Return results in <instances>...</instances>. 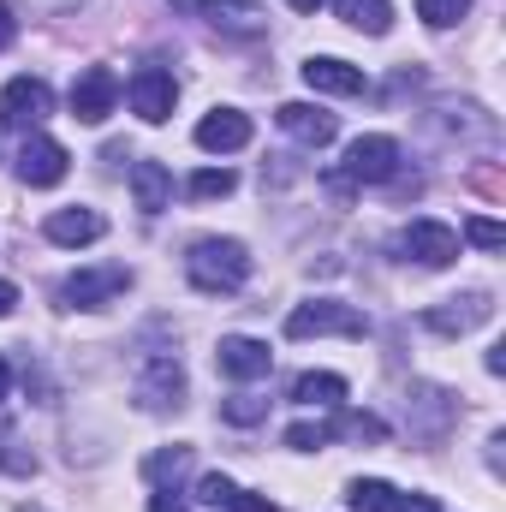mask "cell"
<instances>
[{"label": "cell", "mask_w": 506, "mask_h": 512, "mask_svg": "<svg viewBox=\"0 0 506 512\" xmlns=\"http://www.w3.org/2000/svg\"><path fill=\"white\" fill-rule=\"evenodd\" d=\"M185 274H191L197 292L227 298V292H239V286L251 280V251H245L239 239H197L191 256H185Z\"/></svg>", "instance_id": "obj_1"}, {"label": "cell", "mask_w": 506, "mask_h": 512, "mask_svg": "<svg viewBox=\"0 0 506 512\" xmlns=\"http://www.w3.org/2000/svg\"><path fill=\"white\" fill-rule=\"evenodd\" d=\"M310 334H346V340H364V334H370V316L352 310V304L316 298V304H298V310L286 316V340H310Z\"/></svg>", "instance_id": "obj_2"}, {"label": "cell", "mask_w": 506, "mask_h": 512, "mask_svg": "<svg viewBox=\"0 0 506 512\" xmlns=\"http://www.w3.org/2000/svg\"><path fill=\"white\" fill-rule=\"evenodd\" d=\"M48 114H54V90L42 78H12L0 90V126L6 131H36Z\"/></svg>", "instance_id": "obj_3"}, {"label": "cell", "mask_w": 506, "mask_h": 512, "mask_svg": "<svg viewBox=\"0 0 506 512\" xmlns=\"http://www.w3.org/2000/svg\"><path fill=\"white\" fill-rule=\"evenodd\" d=\"M131 96V114L143 120V126H161L167 114H173V102H179V84H173V72L167 66H137L126 84Z\"/></svg>", "instance_id": "obj_4"}, {"label": "cell", "mask_w": 506, "mask_h": 512, "mask_svg": "<svg viewBox=\"0 0 506 512\" xmlns=\"http://www.w3.org/2000/svg\"><path fill=\"white\" fill-rule=\"evenodd\" d=\"M126 286H131V268L108 262V268H78V274H66L60 298H66L72 310H102V304H114Z\"/></svg>", "instance_id": "obj_5"}, {"label": "cell", "mask_w": 506, "mask_h": 512, "mask_svg": "<svg viewBox=\"0 0 506 512\" xmlns=\"http://www.w3.org/2000/svg\"><path fill=\"white\" fill-rule=\"evenodd\" d=\"M393 173H399V143H393V137L370 131V137H358V143L346 149V179H352V185H387Z\"/></svg>", "instance_id": "obj_6"}, {"label": "cell", "mask_w": 506, "mask_h": 512, "mask_svg": "<svg viewBox=\"0 0 506 512\" xmlns=\"http://www.w3.org/2000/svg\"><path fill=\"white\" fill-rule=\"evenodd\" d=\"M114 102H120V78H114L108 66H90V72H78V84H72V120H84V126H102V120L114 114Z\"/></svg>", "instance_id": "obj_7"}, {"label": "cell", "mask_w": 506, "mask_h": 512, "mask_svg": "<svg viewBox=\"0 0 506 512\" xmlns=\"http://www.w3.org/2000/svg\"><path fill=\"white\" fill-rule=\"evenodd\" d=\"M66 167H72L66 143H54V137H42V131L24 137V149H18V179H24V185H36V191H42V185H60Z\"/></svg>", "instance_id": "obj_8"}, {"label": "cell", "mask_w": 506, "mask_h": 512, "mask_svg": "<svg viewBox=\"0 0 506 512\" xmlns=\"http://www.w3.org/2000/svg\"><path fill=\"white\" fill-rule=\"evenodd\" d=\"M495 316V304H489V292H465V298H441L435 310H423V328H435V334H471V328H483Z\"/></svg>", "instance_id": "obj_9"}, {"label": "cell", "mask_w": 506, "mask_h": 512, "mask_svg": "<svg viewBox=\"0 0 506 512\" xmlns=\"http://www.w3.org/2000/svg\"><path fill=\"white\" fill-rule=\"evenodd\" d=\"M399 251L417 256L423 268H447V262L459 256V233H453L447 221H411V227L399 233Z\"/></svg>", "instance_id": "obj_10"}, {"label": "cell", "mask_w": 506, "mask_h": 512, "mask_svg": "<svg viewBox=\"0 0 506 512\" xmlns=\"http://www.w3.org/2000/svg\"><path fill=\"white\" fill-rule=\"evenodd\" d=\"M215 364H221V376H233V382H256V376H268V370H274V352H268V340L227 334V340L215 346Z\"/></svg>", "instance_id": "obj_11"}, {"label": "cell", "mask_w": 506, "mask_h": 512, "mask_svg": "<svg viewBox=\"0 0 506 512\" xmlns=\"http://www.w3.org/2000/svg\"><path fill=\"white\" fill-rule=\"evenodd\" d=\"M137 405L143 411H179L185 405V370L173 358H155L143 376H137Z\"/></svg>", "instance_id": "obj_12"}, {"label": "cell", "mask_w": 506, "mask_h": 512, "mask_svg": "<svg viewBox=\"0 0 506 512\" xmlns=\"http://www.w3.org/2000/svg\"><path fill=\"white\" fill-rule=\"evenodd\" d=\"M280 131H286V137H298L304 149H328V143L340 137V120H334L328 108H310V102H286V108H280Z\"/></svg>", "instance_id": "obj_13"}, {"label": "cell", "mask_w": 506, "mask_h": 512, "mask_svg": "<svg viewBox=\"0 0 506 512\" xmlns=\"http://www.w3.org/2000/svg\"><path fill=\"white\" fill-rule=\"evenodd\" d=\"M251 143V120L239 114V108H215V114H203V126H197V149H209V155H233V149H245Z\"/></svg>", "instance_id": "obj_14"}, {"label": "cell", "mask_w": 506, "mask_h": 512, "mask_svg": "<svg viewBox=\"0 0 506 512\" xmlns=\"http://www.w3.org/2000/svg\"><path fill=\"white\" fill-rule=\"evenodd\" d=\"M304 84L322 90V96H364V72L346 66V60H334V54H310L304 60Z\"/></svg>", "instance_id": "obj_15"}, {"label": "cell", "mask_w": 506, "mask_h": 512, "mask_svg": "<svg viewBox=\"0 0 506 512\" xmlns=\"http://www.w3.org/2000/svg\"><path fill=\"white\" fill-rule=\"evenodd\" d=\"M42 233H48L54 245H96V239L108 233V221H102L96 209H54V215L42 221Z\"/></svg>", "instance_id": "obj_16"}, {"label": "cell", "mask_w": 506, "mask_h": 512, "mask_svg": "<svg viewBox=\"0 0 506 512\" xmlns=\"http://www.w3.org/2000/svg\"><path fill=\"white\" fill-rule=\"evenodd\" d=\"M131 197H137L143 215H161L167 197H173V173L161 161H131Z\"/></svg>", "instance_id": "obj_17"}, {"label": "cell", "mask_w": 506, "mask_h": 512, "mask_svg": "<svg viewBox=\"0 0 506 512\" xmlns=\"http://www.w3.org/2000/svg\"><path fill=\"white\" fill-rule=\"evenodd\" d=\"M173 12H209L215 24H233V30H262L256 0H173Z\"/></svg>", "instance_id": "obj_18"}, {"label": "cell", "mask_w": 506, "mask_h": 512, "mask_svg": "<svg viewBox=\"0 0 506 512\" xmlns=\"http://www.w3.org/2000/svg\"><path fill=\"white\" fill-rule=\"evenodd\" d=\"M292 399H298V405H340V399H346V376H334V370H304V376L292 382Z\"/></svg>", "instance_id": "obj_19"}, {"label": "cell", "mask_w": 506, "mask_h": 512, "mask_svg": "<svg viewBox=\"0 0 506 512\" xmlns=\"http://www.w3.org/2000/svg\"><path fill=\"white\" fill-rule=\"evenodd\" d=\"M334 12L352 30H364V36H387V24H393V6L387 0H334Z\"/></svg>", "instance_id": "obj_20"}, {"label": "cell", "mask_w": 506, "mask_h": 512, "mask_svg": "<svg viewBox=\"0 0 506 512\" xmlns=\"http://www.w3.org/2000/svg\"><path fill=\"white\" fill-rule=\"evenodd\" d=\"M328 441H387V423L370 417V411H340L334 423H322Z\"/></svg>", "instance_id": "obj_21"}, {"label": "cell", "mask_w": 506, "mask_h": 512, "mask_svg": "<svg viewBox=\"0 0 506 512\" xmlns=\"http://www.w3.org/2000/svg\"><path fill=\"white\" fill-rule=\"evenodd\" d=\"M346 507L352 512H393L399 507V489L381 483V477H358V483L346 489Z\"/></svg>", "instance_id": "obj_22"}, {"label": "cell", "mask_w": 506, "mask_h": 512, "mask_svg": "<svg viewBox=\"0 0 506 512\" xmlns=\"http://www.w3.org/2000/svg\"><path fill=\"white\" fill-rule=\"evenodd\" d=\"M239 495V483L233 477H221V471H209V477H197V507L209 512H227V501Z\"/></svg>", "instance_id": "obj_23"}, {"label": "cell", "mask_w": 506, "mask_h": 512, "mask_svg": "<svg viewBox=\"0 0 506 512\" xmlns=\"http://www.w3.org/2000/svg\"><path fill=\"white\" fill-rule=\"evenodd\" d=\"M233 185H239V179H233L227 167H203V173H191V197H197V203H209V197H233Z\"/></svg>", "instance_id": "obj_24"}, {"label": "cell", "mask_w": 506, "mask_h": 512, "mask_svg": "<svg viewBox=\"0 0 506 512\" xmlns=\"http://www.w3.org/2000/svg\"><path fill=\"white\" fill-rule=\"evenodd\" d=\"M465 12H471V0H417V18H423V24H435V30L459 24Z\"/></svg>", "instance_id": "obj_25"}, {"label": "cell", "mask_w": 506, "mask_h": 512, "mask_svg": "<svg viewBox=\"0 0 506 512\" xmlns=\"http://www.w3.org/2000/svg\"><path fill=\"white\" fill-rule=\"evenodd\" d=\"M221 417L239 423V429H245V423H262V417H268V399H256V393H233V399L221 405Z\"/></svg>", "instance_id": "obj_26"}, {"label": "cell", "mask_w": 506, "mask_h": 512, "mask_svg": "<svg viewBox=\"0 0 506 512\" xmlns=\"http://www.w3.org/2000/svg\"><path fill=\"white\" fill-rule=\"evenodd\" d=\"M185 465H191V447H161L143 471H149V483H167V477H179Z\"/></svg>", "instance_id": "obj_27"}, {"label": "cell", "mask_w": 506, "mask_h": 512, "mask_svg": "<svg viewBox=\"0 0 506 512\" xmlns=\"http://www.w3.org/2000/svg\"><path fill=\"white\" fill-rule=\"evenodd\" d=\"M465 239H471L477 251H501V245H506V227H501V221H489V215H477V221L465 227Z\"/></svg>", "instance_id": "obj_28"}, {"label": "cell", "mask_w": 506, "mask_h": 512, "mask_svg": "<svg viewBox=\"0 0 506 512\" xmlns=\"http://www.w3.org/2000/svg\"><path fill=\"white\" fill-rule=\"evenodd\" d=\"M227 512H280V507H274L268 495H245V489H239V495L227 501Z\"/></svg>", "instance_id": "obj_29"}, {"label": "cell", "mask_w": 506, "mask_h": 512, "mask_svg": "<svg viewBox=\"0 0 506 512\" xmlns=\"http://www.w3.org/2000/svg\"><path fill=\"white\" fill-rule=\"evenodd\" d=\"M149 512H185V495L179 489H155L149 495Z\"/></svg>", "instance_id": "obj_30"}, {"label": "cell", "mask_w": 506, "mask_h": 512, "mask_svg": "<svg viewBox=\"0 0 506 512\" xmlns=\"http://www.w3.org/2000/svg\"><path fill=\"white\" fill-rule=\"evenodd\" d=\"M12 36H18V24H12V0H0V48H12Z\"/></svg>", "instance_id": "obj_31"}, {"label": "cell", "mask_w": 506, "mask_h": 512, "mask_svg": "<svg viewBox=\"0 0 506 512\" xmlns=\"http://www.w3.org/2000/svg\"><path fill=\"white\" fill-rule=\"evenodd\" d=\"M393 512H441V507H435L429 495H399V507H393Z\"/></svg>", "instance_id": "obj_32"}, {"label": "cell", "mask_w": 506, "mask_h": 512, "mask_svg": "<svg viewBox=\"0 0 506 512\" xmlns=\"http://www.w3.org/2000/svg\"><path fill=\"white\" fill-rule=\"evenodd\" d=\"M78 0H30V12H48V18H60V12H72Z\"/></svg>", "instance_id": "obj_33"}, {"label": "cell", "mask_w": 506, "mask_h": 512, "mask_svg": "<svg viewBox=\"0 0 506 512\" xmlns=\"http://www.w3.org/2000/svg\"><path fill=\"white\" fill-rule=\"evenodd\" d=\"M12 304H18V286H12V280H0V316H12Z\"/></svg>", "instance_id": "obj_34"}, {"label": "cell", "mask_w": 506, "mask_h": 512, "mask_svg": "<svg viewBox=\"0 0 506 512\" xmlns=\"http://www.w3.org/2000/svg\"><path fill=\"white\" fill-rule=\"evenodd\" d=\"M286 6H292V12H316L322 0H286Z\"/></svg>", "instance_id": "obj_35"}, {"label": "cell", "mask_w": 506, "mask_h": 512, "mask_svg": "<svg viewBox=\"0 0 506 512\" xmlns=\"http://www.w3.org/2000/svg\"><path fill=\"white\" fill-rule=\"evenodd\" d=\"M6 387H12V370H6V358H0V399H6Z\"/></svg>", "instance_id": "obj_36"}]
</instances>
